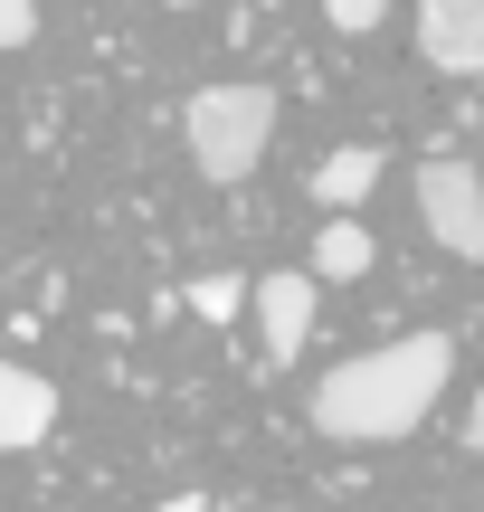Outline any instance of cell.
Returning <instances> with one entry per match:
<instances>
[{
    "label": "cell",
    "mask_w": 484,
    "mask_h": 512,
    "mask_svg": "<svg viewBox=\"0 0 484 512\" xmlns=\"http://www.w3.org/2000/svg\"><path fill=\"white\" fill-rule=\"evenodd\" d=\"M456 380V342L447 332H399L380 351H352L342 370L314 380V427L342 446H399L428 427V408Z\"/></svg>",
    "instance_id": "cell-1"
},
{
    "label": "cell",
    "mask_w": 484,
    "mask_h": 512,
    "mask_svg": "<svg viewBox=\"0 0 484 512\" xmlns=\"http://www.w3.org/2000/svg\"><path fill=\"white\" fill-rule=\"evenodd\" d=\"M181 143H190V162H200V181L238 190L247 171L266 162V143H276V86H257V76L200 86L181 105Z\"/></svg>",
    "instance_id": "cell-2"
},
{
    "label": "cell",
    "mask_w": 484,
    "mask_h": 512,
    "mask_svg": "<svg viewBox=\"0 0 484 512\" xmlns=\"http://www.w3.org/2000/svg\"><path fill=\"white\" fill-rule=\"evenodd\" d=\"M418 228L447 256H484V171L456 162V152H437V162L418 171Z\"/></svg>",
    "instance_id": "cell-3"
},
{
    "label": "cell",
    "mask_w": 484,
    "mask_h": 512,
    "mask_svg": "<svg viewBox=\"0 0 484 512\" xmlns=\"http://www.w3.org/2000/svg\"><path fill=\"white\" fill-rule=\"evenodd\" d=\"M418 57L437 76H484V0H418Z\"/></svg>",
    "instance_id": "cell-4"
},
{
    "label": "cell",
    "mask_w": 484,
    "mask_h": 512,
    "mask_svg": "<svg viewBox=\"0 0 484 512\" xmlns=\"http://www.w3.org/2000/svg\"><path fill=\"white\" fill-rule=\"evenodd\" d=\"M57 427V380L29 361H0V456H29Z\"/></svg>",
    "instance_id": "cell-5"
},
{
    "label": "cell",
    "mask_w": 484,
    "mask_h": 512,
    "mask_svg": "<svg viewBox=\"0 0 484 512\" xmlns=\"http://www.w3.org/2000/svg\"><path fill=\"white\" fill-rule=\"evenodd\" d=\"M247 304H257L266 361H295L304 332H314V275H266V285H247Z\"/></svg>",
    "instance_id": "cell-6"
},
{
    "label": "cell",
    "mask_w": 484,
    "mask_h": 512,
    "mask_svg": "<svg viewBox=\"0 0 484 512\" xmlns=\"http://www.w3.org/2000/svg\"><path fill=\"white\" fill-rule=\"evenodd\" d=\"M380 171H390V152H380V143L323 152V171H314V200H323V209H361V200L380 190Z\"/></svg>",
    "instance_id": "cell-7"
},
{
    "label": "cell",
    "mask_w": 484,
    "mask_h": 512,
    "mask_svg": "<svg viewBox=\"0 0 484 512\" xmlns=\"http://www.w3.org/2000/svg\"><path fill=\"white\" fill-rule=\"evenodd\" d=\"M371 228L352 219V209H333L323 219V238H314V285H352V275H371Z\"/></svg>",
    "instance_id": "cell-8"
},
{
    "label": "cell",
    "mask_w": 484,
    "mask_h": 512,
    "mask_svg": "<svg viewBox=\"0 0 484 512\" xmlns=\"http://www.w3.org/2000/svg\"><path fill=\"white\" fill-rule=\"evenodd\" d=\"M190 313H200V323H238L247 313V275H200V285H190Z\"/></svg>",
    "instance_id": "cell-9"
},
{
    "label": "cell",
    "mask_w": 484,
    "mask_h": 512,
    "mask_svg": "<svg viewBox=\"0 0 484 512\" xmlns=\"http://www.w3.org/2000/svg\"><path fill=\"white\" fill-rule=\"evenodd\" d=\"M323 19H333L342 38H371L380 19H390V0H323Z\"/></svg>",
    "instance_id": "cell-10"
},
{
    "label": "cell",
    "mask_w": 484,
    "mask_h": 512,
    "mask_svg": "<svg viewBox=\"0 0 484 512\" xmlns=\"http://www.w3.org/2000/svg\"><path fill=\"white\" fill-rule=\"evenodd\" d=\"M38 38V0H0V48H29Z\"/></svg>",
    "instance_id": "cell-11"
},
{
    "label": "cell",
    "mask_w": 484,
    "mask_h": 512,
    "mask_svg": "<svg viewBox=\"0 0 484 512\" xmlns=\"http://www.w3.org/2000/svg\"><path fill=\"white\" fill-rule=\"evenodd\" d=\"M152 512H209V503L200 494H171V503H152Z\"/></svg>",
    "instance_id": "cell-12"
}]
</instances>
